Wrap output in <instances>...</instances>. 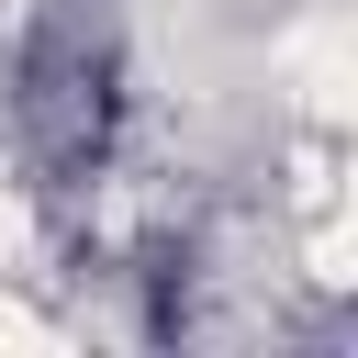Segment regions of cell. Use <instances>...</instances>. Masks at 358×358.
<instances>
[]
</instances>
